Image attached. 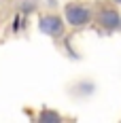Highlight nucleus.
Returning <instances> with one entry per match:
<instances>
[{
  "instance_id": "obj_2",
  "label": "nucleus",
  "mask_w": 121,
  "mask_h": 123,
  "mask_svg": "<svg viewBox=\"0 0 121 123\" xmlns=\"http://www.w3.org/2000/svg\"><path fill=\"white\" fill-rule=\"evenodd\" d=\"M66 19L60 17V15H55V13H45V15H40V19H38V30L49 38H60L64 36V32H66Z\"/></svg>"
},
{
  "instance_id": "obj_3",
  "label": "nucleus",
  "mask_w": 121,
  "mask_h": 123,
  "mask_svg": "<svg viewBox=\"0 0 121 123\" xmlns=\"http://www.w3.org/2000/svg\"><path fill=\"white\" fill-rule=\"evenodd\" d=\"M96 21L106 32H121V13L117 6H102L96 13Z\"/></svg>"
},
{
  "instance_id": "obj_5",
  "label": "nucleus",
  "mask_w": 121,
  "mask_h": 123,
  "mask_svg": "<svg viewBox=\"0 0 121 123\" xmlns=\"http://www.w3.org/2000/svg\"><path fill=\"white\" fill-rule=\"evenodd\" d=\"M113 2H115V4H121V0H113Z\"/></svg>"
},
{
  "instance_id": "obj_4",
  "label": "nucleus",
  "mask_w": 121,
  "mask_h": 123,
  "mask_svg": "<svg viewBox=\"0 0 121 123\" xmlns=\"http://www.w3.org/2000/svg\"><path fill=\"white\" fill-rule=\"evenodd\" d=\"M38 119H40V121H47V119H55V121H60V115H55V112H49V111H43Z\"/></svg>"
},
{
  "instance_id": "obj_1",
  "label": "nucleus",
  "mask_w": 121,
  "mask_h": 123,
  "mask_svg": "<svg viewBox=\"0 0 121 123\" xmlns=\"http://www.w3.org/2000/svg\"><path fill=\"white\" fill-rule=\"evenodd\" d=\"M64 19L70 28H85L94 21V9L81 2H68L64 6Z\"/></svg>"
}]
</instances>
